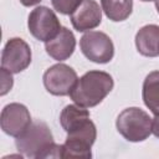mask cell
I'll return each mask as SVG.
<instances>
[{
	"label": "cell",
	"mask_w": 159,
	"mask_h": 159,
	"mask_svg": "<svg viewBox=\"0 0 159 159\" xmlns=\"http://www.w3.org/2000/svg\"><path fill=\"white\" fill-rule=\"evenodd\" d=\"M31 63V48L20 37L7 40L1 53V67L11 73H20Z\"/></svg>",
	"instance_id": "cell-8"
},
{
	"label": "cell",
	"mask_w": 159,
	"mask_h": 159,
	"mask_svg": "<svg viewBox=\"0 0 159 159\" xmlns=\"http://www.w3.org/2000/svg\"><path fill=\"white\" fill-rule=\"evenodd\" d=\"M143 102L154 114L159 113V71L147 75L142 89Z\"/></svg>",
	"instance_id": "cell-14"
},
{
	"label": "cell",
	"mask_w": 159,
	"mask_h": 159,
	"mask_svg": "<svg viewBox=\"0 0 159 159\" xmlns=\"http://www.w3.org/2000/svg\"><path fill=\"white\" fill-rule=\"evenodd\" d=\"M82 1L83 0H51L53 9L62 15H71Z\"/></svg>",
	"instance_id": "cell-16"
},
{
	"label": "cell",
	"mask_w": 159,
	"mask_h": 159,
	"mask_svg": "<svg viewBox=\"0 0 159 159\" xmlns=\"http://www.w3.org/2000/svg\"><path fill=\"white\" fill-rule=\"evenodd\" d=\"M75 30L86 32L97 27L102 22V9L94 0H83L82 4L70 15Z\"/></svg>",
	"instance_id": "cell-10"
},
{
	"label": "cell",
	"mask_w": 159,
	"mask_h": 159,
	"mask_svg": "<svg viewBox=\"0 0 159 159\" xmlns=\"http://www.w3.org/2000/svg\"><path fill=\"white\" fill-rule=\"evenodd\" d=\"M42 80L45 88L51 94L68 96L78 77L72 67L65 63H56L45 71Z\"/></svg>",
	"instance_id": "cell-7"
},
{
	"label": "cell",
	"mask_w": 159,
	"mask_h": 159,
	"mask_svg": "<svg viewBox=\"0 0 159 159\" xmlns=\"http://www.w3.org/2000/svg\"><path fill=\"white\" fill-rule=\"evenodd\" d=\"M53 135L43 122H35L15 140V145L24 157L45 158L46 152L53 144Z\"/></svg>",
	"instance_id": "cell-3"
},
{
	"label": "cell",
	"mask_w": 159,
	"mask_h": 159,
	"mask_svg": "<svg viewBox=\"0 0 159 159\" xmlns=\"http://www.w3.org/2000/svg\"><path fill=\"white\" fill-rule=\"evenodd\" d=\"M140 1H145V2H148V1H155V0H140Z\"/></svg>",
	"instance_id": "cell-21"
},
{
	"label": "cell",
	"mask_w": 159,
	"mask_h": 159,
	"mask_svg": "<svg viewBox=\"0 0 159 159\" xmlns=\"http://www.w3.org/2000/svg\"><path fill=\"white\" fill-rule=\"evenodd\" d=\"M155 7H157V11L159 14V0H155Z\"/></svg>",
	"instance_id": "cell-20"
},
{
	"label": "cell",
	"mask_w": 159,
	"mask_h": 159,
	"mask_svg": "<svg viewBox=\"0 0 159 159\" xmlns=\"http://www.w3.org/2000/svg\"><path fill=\"white\" fill-rule=\"evenodd\" d=\"M135 46L140 55L155 57L159 55V26L150 24L140 27L135 34Z\"/></svg>",
	"instance_id": "cell-12"
},
{
	"label": "cell",
	"mask_w": 159,
	"mask_h": 159,
	"mask_svg": "<svg viewBox=\"0 0 159 159\" xmlns=\"http://www.w3.org/2000/svg\"><path fill=\"white\" fill-rule=\"evenodd\" d=\"M102 10L106 16L114 21H124L133 11V0H101Z\"/></svg>",
	"instance_id": "cell-15"
},
{
	"label": "cell",
	"mask_w": 159,
	"mask_h": 159,
	"mask_svg": "<svg viewBox=\"0 0 159 159\" xmlns=\"http://www.w3.org/2000/svg\"><path fill=\"white\" fill-rule=\"evenodd\" d=\"M82 53L92 62L108 63L114 56V45L111 37L101 31H88L80 40Z\"/></svg>",
	"instance_id": "cell-6"
},
{
	"label": "cell",
	"mask_w": 159,
	"mask_h": 159,
	"mask_svg": "<svg viewBox=\"0 0 159 159\" xmlns=\"http://www.w3.org/2000/svg\"><path fill=\"white\" fill-rule=\"evenodd\" d=\"M116 127L124 139L138 143L152 134V118L145 111L138 107H129L118 114Z\"/></svg>",
	"instance_id": "cell-2"
},
{
	"label": "cell",
	"mask_w": 159,
	"mask_h": 159,
	"mask_svg": "<svg viewBox=\"0 0 159 159\" xmlns=\"http://www.w3.org/2000/svg\"><path fill=\"white\" fill-rule=\"evenodd\" d=\"M113 77L104 71H88L77 80L70 92L71 99L84 108L99 104L113 89Z\"/></svg>",
	"instance_id": "cell-1"
},
{
	"label": "cell",
	"mask_w": 159,
	"mask_h": 159,
	"mask_svg": "<svg viewBox=\"0 0 159 159\" xmlns=\"http://www.w3.org/2000/svg\"><path fill=\"white\" fill-rule=\"evenodd\" d=\"M75 47H76L75 35L67 27H61L60 32L53 39L45 42V50L47 55L58 62L70 58L75 51Z\"/></svg>",
	"instance_id": "cell-11"
},
{
	"label": "cell",
	"mask_w": 159,
	"mask_h": 159,
	"mask_svg": "<svg viewBox=\"0 0 159 159\" xmlns=\"http://www.w3.org/2000/svg\"><path fill=\"white\" fill-rule=\"evenodd\" d=\"M27 27L36 40L47 42L60 32L62 26L51 9L47 6H37L29 15Z\"/></svg>",
	"instance_id": "cell-5"
},
{
	"label": "cell",
	"mask_w": 159,
	"mask_h": 159,
	"mask_svg": "<svg viewBox=\"0 0 159 159\" xmlns=\"http://www.w3.org/2000/svg\"><path fill=\"white\" fill-rule=\"evenodd\" d=\"M96 138L97 129L94 123L89 119L80 128L67 133L66 142L62 144V158H91V148Z\"/></svg>",
	"instance_id": "cell-4"
},
{
	"label": "cell",
	"mask_w": 159,
	"mask_h": 159,
	"mask_svg": "<svg viewBox=\"0 0 159 159\" xmlns=\"http://www.w3.org/2000/svg\"><path fill=\"white\" fill-rule=\"evenodd\" d=\"M0 125L5 134L17 138L31 125V114L21 103L6 104L0 116Z\"/></svg>",
	"instance_id": "cell-9"
},
{
	"label": "cell",
	"mask_w": 159,
	"mask_h": 159,
	"mask_svg": "<svg viewBox=\"0 0 159 159\" xmlns=\"http://www.w3.org/2000/svg\"><path fill=\"white\" fill-rule=\"evenodd\" d=\"M42 0H20V2L24 5V6H34V5H37L40 4Z\"/></svg>",
	"instance_id": "cell-19"
},
{
	"label": "cell",
	"mask_w": 159,
	"mask_h": 159,
	"mask_svg": "<svg viewBox=\"0 0 159 159\" xmlns=\"http://www.w3.org/2000/svg\"><path fill=\"white\" fill-rule=\"evenodd\" d=\"M0 77H1V91H0V94L1 96H5L12 88V84H14L12 73L10 71H7L6 68L1 67V70H0Z\"/></svg>",
	"instance_id": "cell-17"
},
{
	"label": "cell",
	"mask_w": 159,
	"mask_h": 159,
	"mask_svg": "<svg viewBox=\"0 0 159 159\" xmlns=\"http://www.w3.org/2000/svg\"><path fill=\"white\" fill-rule=\"evenodd\" d=\"M87 120H89V112L78 104L66 106L60 114V123L66 133L80 128Z\"/></svg>",
	"instance_id": "cell-13"
},
{
	"label": "cell",
	"mask_w": 159,
	"mask_h": 159,
	"mask_svg": "<svg viewBox=\"0 0 159 159\" xmlns=\"http://www.w3.org/2000/svg\"><path fill=\"white\" fill-rule=\"evenodd\" d=\"M152 133L159 138V113L154 114V118L152 119Z\"/></svg>",
	"instance_id": "cell-18"
}]
</instances>
